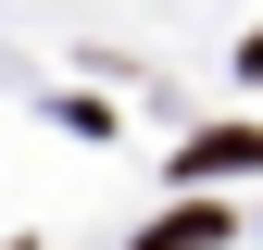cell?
I'll return each instance as SVG.
<instances>
[{
  "label": "cell",
  "mask_w": 263,
  "mask_h": 250,
  "mask_svg": "<svg viewBox=\"0 0 263 250\" xmlns=\"http://www.w3.org/2000/svg\"><path fill=\"white\" fill-rule=\"evenodd\" d=\"M213 238H238V225H226L213 200H176L163 225H138V250H213Z\"/></svg>",
  "instance_id": "cell-2"
},
{
  "label": "cell",
  "mask_w": 263,
  "mask_h": 250,
  "mask_svg": "<svg viewBox=\"0 0 263 250\" xmlns=\"http://www.w3.org/2000/svg\"><path fill=\"white\" fill-rule=\"evenodd\" d=\"M238 62H251V75H263V38H251V50H238Z\"/></svg>",
  "instance_id": "cell-3"
},
{
  "label": "cell",
  "mask_w": 263,
  "mask_h": 250,
  "mask_svg": "<svg viewBox=\"0 0 263 250\" xmlns=\"http://www.w3.org/2000/svg\"><path fill=\"white\" fill-rule=\"evenodd\" d=\"M188 187H213V175H263V125H226V138H188Z\"/></svg>",
  "instance_id": "cell-1"
}]
</instances>
